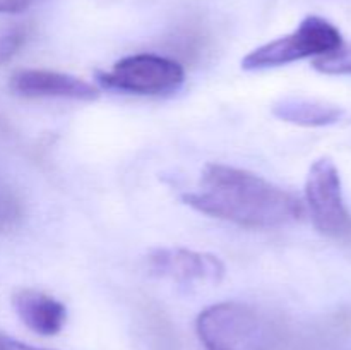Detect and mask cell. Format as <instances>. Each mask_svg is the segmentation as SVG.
Wrapping results in <instances>:
<instances>
[{
    "mask_svg": "<svg viewBox=\"0 0 351 350\" xmlns=\"http://www.w3.org/2000/svg\"><path fill=\"white\" fill-rule=\"evenodd\" d=\"M34 0H0V14H17L26 10Z\"/></svg>",
    "mask_w": 351,
    "mask_h": 350,
    "instance_id": "4fadbf2b",
    "label": "cell"
},
{
    "mask_svg": "<svg viewBox=\"0 0 351 350\" xmlns=\"http://www.w3.org/2000/svg\"><path fill=\"white\" fill-rule=\"evenodd\" d=\"M184 201L197 211L249 229H276L304 215V206L291 192L221 163L208 165L197 189L184 194Z\"/></svg>",
    "mask_w": 351,
    "mask_h": 350,
    "instance_id": "6da1fadb",
    "label": "cell"
},
{
    "mask_svg": "<svg viewBox=\"0 0 351 350\" xmlns=\"http://www.w3.org/2000/svg\"><path fill=\"white\" fill-rule=\"evenodd\" d=\"M147 263L153 273L171 278L180 283H192V281L218 283L225 275V264L216 256L197 253V250L180 249V247L154 250Z\"/></svg>",
    "mask_w": 351,
    "mask_h": 350,
    "instance_id": "52a82bcc",
    "label": "cell"
},
{
    "mask_svg": "<svg viewBox=\"0 0 351 350\" xmlns=\"http://www.w3.org/2000/svg\"><path fill=\"white\" fill-rule=\"evenodd\" d=\"M21 218V205L14 192L0 180V232L12 229Z\"/></svg>",
    "mask_w": 351,
    "mask_h": 350,
    "instance_id": "8fae6325",
    "label": "cell"
},
{
    "mask_svg": "<svg viewBox=\"0 0 351 350\" xmlns=\"http://www.w3.org/2000/svg\"><path fill=\"white\" fill-rule=\"evenodd\" d=\"M12 304L21 321L41 336L57 335L67 321L65 305L45 292L24 288L14 295Z\"/></svg>",
    "mask_w": 351,
    "mask_h": 350,
    "instance_id": "ba28073f",
    "label": "cell"
},
{
    "mask_svg": "<svg viewBox=\"0 0 351 350\" xmlns=\"http://www.w3.org/2000/svg\"><path fill=\"white\" fill-rule=\"evenodd\" d=\"M110 89L136 95H167L184 84L185 71L177 60L154 54L129 55L113 65L112 71L98 75Z\"/></svg>",
    "mask_w": 351,
    "mask_h": 350,
    "instance_id": "5b68a950",
    "label": "cell"
},
{
    "mask_svg": "<svg viewBox=\"0 0 351 350\" xmlns=\"http://www.w3.org/2000/svg\"><path fill=\"white\" fill-rule=\"evenodd\" d=\"M10 91L24 98H67L93 102L99 96L98 89L88 81L71 74L29 69L10 78Z\"/></svg>",
    "mask_w": 351,
    "mask_h": 350,
    "instance_id": "8992f818",
    "label": "cell"
},
{
    "mask_svg": "<svg viewBox=\"0 0 351 350\" xmlns=\"http://www.w3.org/2000/svg\"><path fill=\"white\" fill-rule=\"evenodd\" d=\"M305 199L315 229L329 239L351 242V213L343 198L338 167L329 158H319L308 170Z\"/></svg>",
    "mask_w": 351,
    "mask_h": 350,
    "instance_id": "277c9868",
    "label": "cell"
},
{
    "mask_svg": "<svg viewBox=\"0 0 351 350\" xmlns=\"http://www.w3.org/2000/svg\"><path fill=\"white\" fill-rule=\"evenodd\" d=\"M206 350H273L276 331L267 318L240 302L206 307L195 321Z\"/></svg>",
    "mask_w": 351,
    "mask_h": 350,
    "instance_id": "7a4b0ae2",
    "label": "cell"
},
{
    "mask_svg": "<svg viewBox=\"0 0 351 350\" xmlns=\"http://www.w3.org/2000/svg\"><path fill=\"white\" fill-rule=\"evenodd\" d=\"M27 40V27L16 26L0 34V65L9 62Z\"/></svg>",
    "mask_w": 351,
    "mask_h": 350,
    "instance_id": "7c38bea8",
    "label": "cell"
},
{
    "mask_svg": "<svg viewBox=\"0 0 351 350\" xmlns=\"http://www.w3.org/2000/svg\"><path fill=\"white\" fill-rule=\"evenodd\" d=\"M338 27L321 16H307L293 33L269 41L242 60L245 71L280 67L308 57H324L343 47Z\"/></svg>",
    "mask_w": 351,
    "mask_h": 350,
    "instance_id": "3957f363",
    "label": "cell"
},
{
    "mask_svg": "<svg viewBox=\"0 0 351 350\" xmlns=\"http://www.w3.org/2000/svg\"><path fill=\"white\" fill-rule=\"evenodd\" d=\"M0 350H45V349L26 345V343L17 342V340L9 338V336L5 335H0Z\"/></svg>",
    "mask_w": 351,
    "mask_h": 350,
    "instance_id": "5bb4252c",
    "label": "cell"
},
{
    "mask_svg": "<svg viewBox=\"0 0 351 350\" xmlns=\"http://www.w3.org/2000/svg\"><path fill=\"white\" fill-rule=\"evenodd\" d=\"M273 113L285 122L302 127H324L336 124L345 110L331 103L305 98H285L274 105Z\"/></svg>",
    "mask_w": 351,
    "mask_h": 350,
    "instance_id": "9c48e42d",
    "label": "cell"
},
{
    "mask_svg": "<svg viewBox=\"0 0 351 350\" xmlns=\"http://www.w3.org/2000/svg\"><path fill=\"white\" fill-rule=\"evenodd\" d=\"M314 67L324 74H351V45H343L332 54L315 58Z\"/></svg>",
    "mask_w": 351,
    "mask_h": 350,
    "instance_id": "30bf717a",
    "label": "cell"
}]
</instances>
